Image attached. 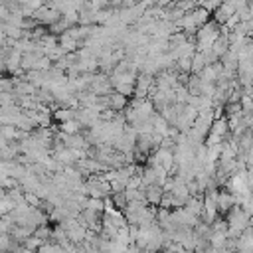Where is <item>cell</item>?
Listing matches in <instances>:
<instances>
[{
    "mask_svg": "<svg viewBox=\"0 0 253 253\" xmlns=\"http://www.w3.org/2000/svg\"><path fill=\"white\" fill-rule=\"evenodd\" d=\"M57 126H59V130L65 132V134H77V132H81V126H83V125H81L77 119H71V121L59 123Z\"/></svg>",
    "mask_w": 253,
    "mask_h": 253,
    "instance_id": "cell-11",
    "label": "cell"
},
{
    "mask_svg": "<svg viewBox=\"0 0 253 253\" xmlns=\"http://www.w3.org/2000/svg\"><path fill=\"white\" fill-rule=\"evenodd\" d=\"M219 24L217 22H206L196 32V51H210L213 42L219 38Z\"/></svg>",
    "mask_w": 253,
    "mask_h": 253,
    "instance_id": "cell-2",
    "label": "cell"
},
{
    "mask_svg": "<svg viewBox=\"0 0 253 253\" xmlns=\"http://www.w3.org/2000/svg\"><path fill=\"white\" fill-rule=\"evenodd\" d=\"M75 111H77V109H71V107H57V109L53 111V119H55L57 123L71 121V119H75Z\"/></svg>",
    "mask_w": 253,
    "mask_h": 253,
    "instance_id": "cell-10",
    "label": "cell"
},
{
    "mask_svg": "<svg viewBox=\"0 0 253 253\" xmlns=\"http://www.w3.org/2000/svg\"><path fill=\"white\" fill-rule=\"evenodd\" d=\"M239 105H241L243 113H253V99H251V95H249L247 91L241 93V97H239Z\"/></svg>",
    "mask_w": 253,
    "mask_h": 253,
    "instance_id": "cell-12",
    "label": "cell"
},
{
    "mask_svg": "<svg viewBox=\"0 0 253 253\" xmlns=\"http://www.w3.org/2000/svg\"><path fill=\"white\" fill-rule=\"evenodd\" d=\"M221 2H225V0H202V6H204L206 10H210V12H213Z\"/></svg>",
    "mask_w": 253,
    "mask_h": 253,
    "instance_id": "cell-13",
    "label": "cell"
},
{
    "mask_svg": "<svg viewBox=\"0 0 253 253\" xmlns=\"http://www.w3.org/2000/svg\"><path fill=\"white\" fill-rule=\"evenodd\" d=\"M107 97H109V109H113V111H125L128 105L126 95H123L119 91H111Z\"/></svg>",
    "mask_w": 253,
    "mask_h": 253,
    "instance_id": "cell-8",
    "label": "cell"
},
{
    "mask_svg": "<svg viewBox=\"0 0 253 253\" xmlns=\"http://www.w3.org/2000/svg\"><path fill=\"white\" fill-rule=\"evenodd\" d=\"M142 253H152V251H142ZM156 253H158V251H156Z\"/></svg>",
    "mask_w": 253,
    "mask_h": 253,
    "instance_id": "cell-14",
    "label": "cell"
},
{
    "mask_svg": "<svg viewBox=\"0 0 253 253\" xmlns=\"http://www.w3.org/2000/svg\"><path fill=\"white\" fill-rule=\"evenodd\" d=\"M227 229H221V231H211L210 233V237H208V243L211 245V247H225V243H227Z\"/></svg>",
    "mask_w": 253,
    "mask_h": 253,
    "instance_id": "cell-9",
    "label": "cell"
},
{
    "mask_svg": "<svg viewBox=\"0 0 253 253\" xmlns=\"http://www.w3.org/2000/svg\"><path fill=\"white\" fill-rule=\"evenodd\" d=\"M215 204H217V211L219 213H227L235 206V196L231 192H227V190H217Z\"/></svg>",
    "mask_w": 253,
    "mask_h": 253,
    "instance_id": "cell-5",
    "label": "cell"
},
{
    "mask_svg": "<svg viewBox=\"0 0 253 253\" xmlns=\"http://www.w3.org/2000/svg\"><path fill=\"white\" fill-rule=\"evenodd\" d=\"M154 75H148V73H138L136 77V85H134V97L138 99H144L150 95V91L154 89Z\"/></svg>",
    "mask_w": 253,
    "mask_h": 253,
    "instance_id": "cell-3",
    "label": "cell"
},
{
    "mask_svg": "<svg viewBox=\"0 0 253 253\" xmlns=\"http://www.w3.org/2000/svg\"><path fill=\"white\" fill-rule=\"evenodd\" d=\"M59 45H61V49H63L65 53H73V51H77V47H79V40L73 38L71 32L67 30V32H63V34L59 36Z\"/></svg>",
    "mask_w": 253,
    "mask_h": 253,
    "instance_id": "cell-7",
    "label": "cell"
},
{
    "mask_svg": "<svg viewBox=\"0 0 253 253\" xmlns=\"http://www.w3.org/2000/svg\"><path fill=\"white\" fill-rule=\"evenodd\" d=\"M251 227H253V223H251Z\"/></svg>",
    "mask_w": 253,
    "mask_h": 253,
    "instance_id": "cell-15",
    "label": "cell"
},
{
    "mask_svg": "<svg viewBox=\"0 0 253 253\" xmlns=\"http://www.w3.org/2000/svg\"><path fill=\"white\" fill-rule=\"evenodd\" d=\"M227 235L229 237H239L249 225H251V215L241 208V206H233L227 211Z\"/></svg>",
    "mask_w": 253,
    "mask_h": 253,
    "instance_id": "cell-1",
    "label": "cell"
},
{
    "mask_svg": "<svg viewBox=\"0 0 253 253\" xmlns=\"http://www.w3.org/2000/svg\"><path fill=\"white\" fill-rule=\"evenodd\" d=\"M144 196H146V202L150 204V206H160V202H162V196H164V190H162V186H158V184H148V186H144Z\"/></svg>",
    "mask_w": 253,
    "mask_h": 253,
    "instance_id": "cell-6",
    "label": "cell"
},
{
    "mask_svg": "<svg viewBox=\"0 0 253 253\" xmlns=\"http://www.w3.org/2000/svg\"><path fill=\"white\" fill-rule=\"evenodd\" d=\"M235 251L237 253H253V227L249 225L235 241Z\"/></svg>",
    "mask_w": 253,
    "mask_h": 253,
    "instance_id": "cell-4",
    "label": "cell"
}]
</instances>
